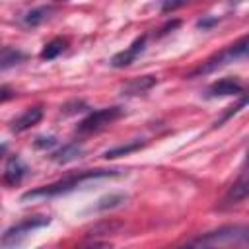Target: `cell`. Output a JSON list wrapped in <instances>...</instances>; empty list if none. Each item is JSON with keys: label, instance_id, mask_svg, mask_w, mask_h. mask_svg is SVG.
<instances>
[{"label": "cell", "instance_id": "6", "mask_svg": "<svg viewBox=\"0 0 249 249\" xmlns=\"http://www.w3.org/2000/svg\"><path fill=\"white\" fill-rule=\"evenodd\" d=\"M146 41H148V35H140V37H136L124 51H119L117 54H113L111 60H109V64H111L113 68H126V66H130V64L144 53V49H146Z\"/></svg>", "mask_w": 249, "mask_h": 249}, {"label": "cell", "instance_id": "13", "mask_svg": "<svg viewBox=\"0 0 249 249\" xmlns=\"http://www.w3.org/2000/svg\"><path fill=\"white\" fill-rule=\"evenodd\" d=\"M80 156H82V144H78V142H68V144L60 146L58 150H54V152L51 154V160L56 161V163H68V161H72V160H76V158H80Z\"/></svg>", "mask_w": 249, "mask_h": 249}, {"label": "cell", "instance_id": "10", "mask_svg": "<svg viewBox=\"0 0 249 249\" xmlns=\"http://www.w3.org/2000/svg\"><path fill=\"white\" fill-rule=\"evenodd\" d=\"M41 119H43V109H41V107H29L27 111H23L19 117H16V119L10 123V130L16 132V134H19V132H23V130L35 126Z\"/></svg>", "mask_w": 249, "mask_h": 249}, {"label": "cell", "instance_id": "8", "mask_svg": "<svg viewBox=\"0 0 249 249\" xmlns=\"http://www.w3.org/2000/svg\"><path fill=\"white\" fill-rule=\"evenodd\" d=\"M243 84L237 78H222L208 86L206 97H226V95H241Z\"/></svg>", "mask_w": 249, "mask_h": 249}, {"label": "cell", "instance_id": "12", "mask_svg": "<svg viewBox=\"0 0 249 249\" xmlns=\"http://www.w3.org/2000/svg\"><path fill=\"white\" fill-rule=\"evenodd\" d=\"M53 12H54L53 6H37V8L29 10V12H25V14L21 16V25L27 27V29H33V27L45 23V21L51 18Z\"/></svg>", "mask_w": 249, "mask_h": 249}, {"label": "cell", "instance_id": "9", "mask_svg": "<svg viewBox=\"0 0 249 249\" xmlns=\"http://www.w3.org/2000/svg\"><path fill=\"white\" fill-rule=\"evenodd\" d=\"M249 195V181H247V173L241 171V175L237 177V181L228 189V193L224 195L222 206H233V204H241Z\"/></svg>", "mask_w": 249, "mask_h": 249}, {"label": "cell", "instance_id": "25", "mask_svg": "<svg viewBox=\"0 0 249 249\" xmlns=\"http://www.w3.org/2000/svg\"><path fill=\"white\" fill-rule=\"evenodd\" d=\"M6 150H8V146H6V144H0V158L6 154Z\"/></svg>", "mask_w": 249, "mask_h": 249}, {"label": "cell", "instance_id": "21", "mask_svg": "<svg viewBox=\"0 0 249 249\" xmlns=\"http://www.w3.org/2000/svg\"><path fill=\"white\" fill-rule=\"evenodd\" d=\"M187 2H189V0H160V4H161V12H163V14L177 10V8L185 6Z\"/></svg>", "mask_w": 249, "mask_h": 249}, {"label": "cell", "instance_id": "2", "mask_svg": "<svg viewBox=\"0 0 249 249\" xmlns=\"http://www.w3.org/2000/svg\"><path fill=\"white\" fill-rule=\"evenodd\" d=\"M249 228L247 226H224L202 233L195 239H189L187 245L195 247H222V245H247Z\"/></svg>", "mask_w": 249, "mask_h": 249}, {"label": "cell", "instance_id": "19", "mask_svg": "<svg viewBox=\"0 0 249 249\" xmlns=\"http://www.w3.org/2000/svg\"><path fill=\"white\" fill-rule=\"evenodd\" d=\"M245 105H247V97L243 95V97L239 99V103H237V105H233V107H230V111H228V113H224V117H222L220 121H216V124H214V126H222V123H226V121H228V119H230L231 115H235L237 111H241V109H243Z\"/></svg>", "mask_w": 249, "mask_h": 249}, {"label": "cell", "instance_id": "23", "mask_svg": "<svg viewBox=\"0 0 249 249\" xmlns=\"http://www.w3.org/2000/svg\"><path fill=\"white\" fill-rule=\"evenodd\" d=\"M179 25H181V21H179V19H173V21H167V23H165V25H163V27L160 29V33H158V37H161V35H167L169 31H173V29H175V27H179Z\"/></svg>", "mask_w": 249, "mask_h": 249}, {"label": "cell", "instance_id": "5", "mask_svg": "<svg viewBox=\"0 0 249 249\" xmlns=\"http://www.w3.org/2000/svg\"><path fill=\"white\" fill-rule=\"evenodd\" d=\"M123 113H124V109H123V107H119V105H115V107H105V109H97V111H91V113H89V115H88V117L78 124L76 132H78L80 136L99 132V130H103L107 124H111V123H115L117 119H121V117H123Z\"/></svg>", "mask_w": 249, "mask_h": 249}, {"label": "cell", "instance_id": "4", "mask_svg": "<svg viewBox=\"0 0 249 249\" xmlns=\"http://www.w3.org/2000/svg\"><path fill=\"white\" fill-rule=\"evenodd\" d=\"M51 224V218L49 216H29V218H23L19 220L18 224L10 226L2 235H0V247H14V245H19L33 230H39V228H45Z\"/></svg>", "mask_w": 249, "mask_h": 249}, {"label": "cell", "instance_id": "18", "mask_svg": "<svg viewBox=\"0 0 249 249\" xmlns=\"http://www.w3.org/2000/svg\"><path fill=\"white\" fill-rule=\"evenodd\" d=\"M33 144H35L37 150H51V148H54L58 144V140L54 136H39V138H35Z\"/></svg>", "mask_w": 249, "mask_h": 249}, {"label": "cell", "instance_id": "22", "mask_svg": "<svg viewBox=\"0 0 249 249\" xmlns=\"http://www.w3.org/2000/svg\"><path fill=\"white\" fill-rule=\"evenodd\" d=\"M218 21H220L218 18H214V16H206V18H200V19L196 21V27H198V29H202V31H206V29L214 27Z\"/></svg>", "mask_w": 249, "mask_h": 249}, {"label": "cell", "instance_id": "16", "mask_svg": "<svg viewBox=\"0 0 249 249\" xmlns=\"http://www.w3.org/2000/svg\"><path fill=\"white\" fill-rule=\"evenodd\" d=\"M126 200V195H123V193H111V195H105V196H101L89 210L91 212H101V210H109V208H117V206H121L123 202Z\"/></svg>", "mask_w": 249, "mask_h": 249}, {"label": "cell", "instance_id": "15", "mask_svg": "<svg viewBox=\"0 0 249 249\" xmlns=\"http://www.w3.org/2000/svg\"><path fill=\"white\" fill-rule=\"evenodd\" d=\"M68 49V39H64V37H54V39H51L45 47H43V51H41V58L43 60H54L56 56H60L64 51Z\"/></svg>", "mask_w": 249, "mask_h": 249}, {"label": "cell", "instance_id": "17", "mask_svg": "<svg viewBox=\"0 0 249 249\" xmlns=\"http://www.w3.org/2000/svg\"><path fill=\"white\" fill-rule=\"evenodd\" d=\"M144 146H146L144 140H132V142H128V144H121V146H115V148L107 150V152L103 154V158L115 160V158H121V156H128V154H132V152H136V150H140V148H144Z\"/></svg>", "mask_w": 249, "mask_h": 249}, {"label": "cell", "instance_id": "3", "mask_svg": "<svg viewBox=\"0 0 249 249\" xmlns=\"http://www.w3.org/2000/svg\"><path fill=\"white\" fill-rule=\"evenodd\" d=\"M247 47H249V45H247V37L243 35L237 43H233V45L222 49L220 53L208 56L206 60H202L193 72H189V78H196V76L212 74V72H216V70L228 66L230 62H235V60H239V58H245V56H247Z\"/></svg>", "mask_w": 249, "mask_h": 249}, {"label": "cell", "instance_id": "27", "mask_svg": "<svg viewBox=\"0 0 249 249\" xmlns=\"http://www.w3.org/2000/svg\"><path fill=\"white\" fill-rule=\"evenodd\" d=\"M53 2H68V0H53Z\"/></svg>", "mask_w": 249, "mask_h": 249}, {"label": "cell", "instance_id": "28", "mask_svg": "<svg viewBox=\"0 0 249 249\" xmlns=\"http://www.w3.org/2000/svg\"><path fill=\"white\" fill-rule=\"evenodd\" d=\"M0 49H2V45H0Z\"/></svg>", "mask_w": 249, "mask_h": 249}, {"label": "cell", "instance_id": "14", "mask_svg": "<svg viewBox=\"0 0 249 249\" xmlns=\"http://www.w3.org/2000/svg\"><path fill=\"white\" fill-rule=\"evenodd\" d=\"M27 58V54L21 49L16 47H2L0 49V70H8L16 64H21Z\"/></svg>", "mask_w": 249, "mask_h": 249}, {"label": "cell", "instance_id": "24", "mask_svg": "<svg viewBox=\"0 0 249 249\" xmlns=\"http://www.w3.org/2000/svg\"><path fill=\"white\" fill-rule=\"evenodd\" d=\"M12 97H16V91H14L12 88H8V86H2V88H0V103L8 101V99H12Z\"/></svg>", "mask_w": 249, "mask_h": 249}, {"label": "cell", "instance_id": "7", "mask_svg": "<svg viewBox=\"0 0 249 249\" xmlns=\"http://www.w3.org/2000/svg\"><path fill=\"white\" fill-rule=\"evenodd\" d=\"M27 171H29V167L25 165V161L19 156H12L8 160V163H6V169H4V173L0 177V181L4 185H8V187H16V185H19L23 181Z\"/></svg>", "mask_w": 249, "mask_h": 249}, {"label": "cell", "instance_id": "1", "mask_svg": "<svg viewBox=\"0 0 249 249\" xmlns=\"http://www.w3.org/2000/svg\"><path fill=\"white\" fill-rule=\"evenodd\" d=\"M121 175L119 169H86V171H80V173H74V175H68L60 181H54L51 185H43L39 189H33V191H27L21 195V200H37V198H53V196H58V195H66V193H72L76 189H80L82 185L89 183V181H95V179H107V177H117Z\"/></svg>", "mask_w": 249, "mask_h": 249}, {"label": "cell", "instance_id": "26", "mask_svg": "<svg viewBox=\"0 0 249 249\" xmlns=\"http://www.w3.org/2000/svg\"><path fill=\"white\" fill-rule=\"evenodd\" d=\"M230 4H239V2H243V0H228Z\"/></svg>", "mask_w": 249, "mask_h": 249}, {"label": "cell", "instance_id": "11", "mask_svg": "<svg viewBox=\"0 0 249 249\" xmlns=\"http://www.w3.org/2000/svg\"><path fill=\"white\" fill-rule=\"evenodd\" d=\"M156 84H158V78H156V76H138V78L128 80V82L121 88V93L126 95V97H132V95H144V93L150 91Z\"/></svg>", "mask_w": 249, "mask_h": 249}, {"label": "cell", "instance_id": "20", "mask_svg": "<svg viewBox=\"0 0 249 249\" xmlns=\"http://www.w3.org/2000/svg\"><path fill=\"white\" fill-rule=\"evenodd\" d=\"M89 107L84 103V101H72V103H66L62 107V113L64 115H74V113H80V111H88Z\"/></svg>", "mask_w": 249, "mask_h": 249}]
</instances>
